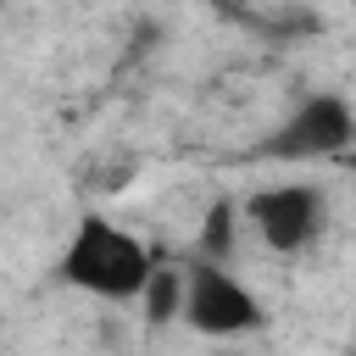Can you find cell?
Instances as JSON below:
<instances>
[{"label": "cell", "instance_id": "6da1fadb", "mask_svg": "<svg viewBox=\"0 0 356 356\" xmlns=\"http://www.w3.org/2000/svg\"><path fill=\"white\" fill-rule=\"evenodd\" d=\"M150 267H156L150 250L106 217H83L61 250V278L95 300H139Z\"/></svg>", "mask_w": 356, "mask_h": 356}, {"label": "cell", "instance_id": "7a4b0ae2", "mask_svg": "<svg viewBox=\"0 0 356 356\" xmlns=\"http://www.w3.org/2000/svg\"><path fill=\"white\" fill-rule=\"evenodd\" d=\"M245 222L256 228V239L278 256H300L323 239V222H328V195L317 184H267L256 189L245 206Z\"/></svg>", "mask_w": 356, "mask_h": 356}, {"label": "cell", "instance_id": "3957f363", "mask_svg": "<svg viewBox=\"0 0 356 356\" xmlns=\"http://www.w3.org/2000/svg\"><path fill=\"white\" fill-rule=\"evenodd\" d=\"M195 334L206 339H239V334H256L267 323V312L256 306V295L217 261H195L184 267V312H178Z\"/></svg>", "mask_w": 356, "mask_h": 356}, {"label": "cell", "instance_id": "277c9868", "mask_svg": "<svg viewBox=\"0 0 356 356\" xmlns=\"http://www.w3.org/2000/svg\"><path fill=\"white\" fill-rule=\"evenodd\" d=\"M356 139V111L339 95H306L267 139L273 161H328Z\"/></svg>", "mask_w": 356, "mask_h": 356}, {"label": "cell", "instance_id": "5b68a950", "mask_svg": "<svg viewBox=\"0 0 356 356\" xmlns=\"http://www.w3.org/2000/svg\"><path fill=\"white\" fill-rule=\"evenodd\" d=\"M139 306H145L150 328H167L184 312V267H150V278L139 289Z\"/></svg>", "mask_w": 356, "mask_h": 356}, {"label": "cell", "instance_id": "8992f818", "mask_svg": "<svg viewBox=\"0 0 356 356\" xmlns=\"http://www.w3.org/2000/svg\"><path fill=\"white\" fill-rule=\"evenodd\" d=\"M234 234H239V206L228 200V195H217L211 206H206V217H200V261H228V250H234Z\"/></svg>", "mask_w": 356, "mask_h": 356}, {"label": "cell", "instance_id": "52a82bcc", "mask_svg": "<svg viewBox=\"0 0 356 356\" xmlns=\"http://www.w3.org/2000/svg\"><path fill=\"white\" fill-rule=\"evenodd\" d=\"M222 356H228V350H222Z\"/></svg>", "mask_w": 356, "mask_h": 356}]
</instances>
